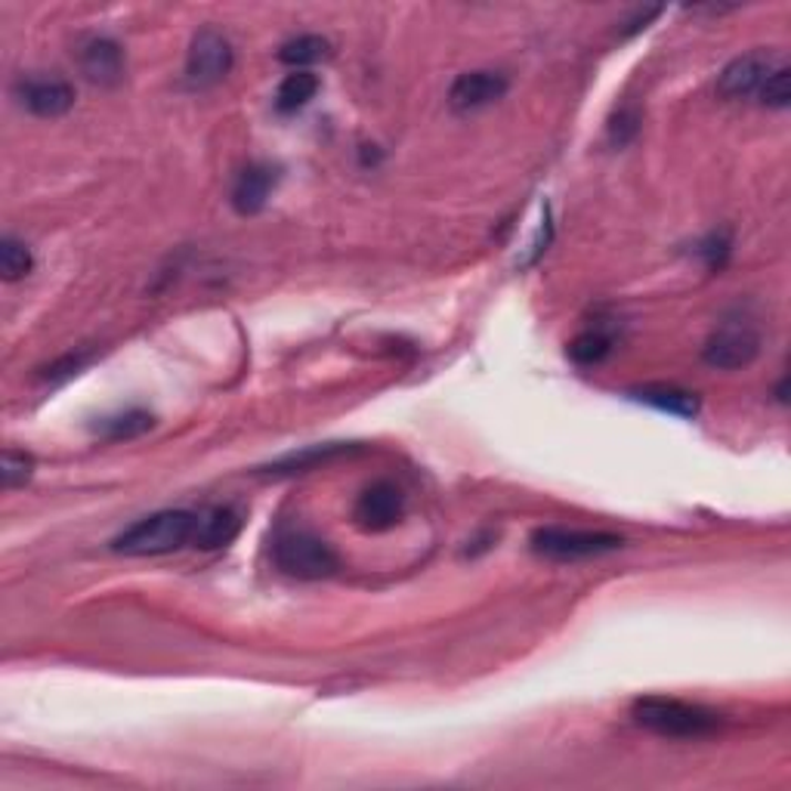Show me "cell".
Wrapping results in <instances>:
<instances>
[{"label":"cell","instance_id":"cell-2","mask_svg":"<svg viewBox=\"0 0 791 791\" xmlns=\"http://www.w3.org/2000/svg\"><path fill=\"white\" fill-rule=\"evenodd\" d=\"M195 517L198 513L192 510H158L152 517L136 520L134 525H127L112 541V551L124 553V556H165V553L179 551V548L192 544Z\"/></svg>","mask_w":791,"mask_h":791},{"label":"cell","instance_id":"cell-27","mask_svg":"<svg viewBox=\"0 0 791 791\" xmlns=\"http://www.w3.org/2000/svg\"><path fill=\"white\" fill-rule=\"evenodd\" d=\"M658 13H662L658 7H653V10H643V13L637 15V19H634V22H631V25L625 29V38H627V34H637L641 29H646V22H653V19H656Z\"/></svg>","mask_w":791,"mask_h":791},{"label":"cell","instance_id":"cell-17","mask_svg":"<svg viewBox=\"0 0 791 791\" xmlns=\"http://www.w3.org/2000/svg\"><path fill=\"white\" fill-rule=\"evenodd\" d=\"M329 56L331 44L322 34H298V38L284 41L282 50H279V60L284 65H291L294 72H306V65H315V62L329 60Z\"/></svg>","mask_w":791,"mask_h":791},{"label":"cell","instance_id":"cell-14","mask_svg":"<svg viewBox=\"0 0 791 791\" xmlns=\"http://www.w3.org/2000/svg\"><path fill=\"white\" fill-rule=\"evenodd\" d=\"M631 396H634L637 403L653 405L658 412H665V415H674V418H696V415H699V396L689 393V389L656 384V387L631 389Z\"/></svg>","mask_w":791,"mask_h":791},{"label":"cell","instance_id":"cell-13","mask_svg":"<svg viewBox=\"0 0 791 791\" xmlns=\"http://www.w3.org/2000/svg\"><path fill=\"white\" fill-rule=\"evenodd\" d=\"M241 532L239 510L232 508H210L195 517L192 548L201 551H220L226 544H232Z\"/></svg>","mask_w":791,"mask_h":791},{"label":"cell","instance_id":"cell-1","mask_svg":"<svg viewBox=\"0 0 791 791\" xmlns=\"http://www.w3.org/2000/svg\"><path fill=\"white\" fill-rule=\"evenodd\" d=\"M631 717L637 727L665 739H708L724 727V715L672 696H643L631 705Z\"/></svg>","mask_w":791,"mask_h":791},{"label":"cell","instance_id":"cell-26","mask_svg":"<svg viewBox=\"0 0 791 791\" xmlns=\"http://www.w3.org/2000/svg\"><path fill=\"white\" fill-rule=\"evenodd\" d=\"M87 353H77V356H69L62 358V362H56V365H50L46 368V377L50 381H60V377H72V374H77V368H84V362H87Z\"/></svg>","mask_w":791,"mask_h":791},{"label":"cell","instance_id":"cell-12","mask_svg":"<svg viewBox=\"0 0 791 791\" xmlns=\"http://www.w3.org/2000/svg\"><path fill=\"white\" fill-rule=\"evenodd\" d=\"M275 183H279V167L248 165L236 177V186H232V208L239 210L241 217L260 214V210L267 208Z\"/></svg>","mask_w":791,"mask_h":791},{"label":"cell","instance_id":"cell-7","mask_svg":"<svg viewBox=\"0 0 791 791\" xmlns=\"http://www.w3.org/2000/svg\"><path fill=\"white\" fill-rule=\"evenodd\" d=\"M782 56L773 53V50H751V53H742L720 72L717 77V93L724 100H758V93L767 84V77L777 72L782 65Z\"/></svg>","mask_w":791,"mask_h":791},{"label":"cell","instance_id":"cell-3","mask_svg":"<svg viewBox=\"0 0 791 791\" xmlns=\"http://www.w3.org/2000/svg\"><path fill=\"white\" fill-rule=\"evenodd\" d=\"M272 560L284 575L300 579V582H319L341 569V560L331 551L329 541L306 532V529L279 532L275 544H272Z\"/></svg>","mask_w":791,"mask_h":791},{"label":"cell","instance_id":"cell-21","mask_svg":"<svg viewBox=\"0 0 791 791\" xmlns=\"http://www.w3.org/2000/svg\"><path fill=\"white\" fill-rule=\"evenodd\" d=\"M553 241V217H551V205L548 201H541V220H538L535 226V236L525 241L523 248V257L517 260V267L520 269H529L535 267L538 260H541V254L548 251V244Z\"/></svg>","mask_w":791,"mask_h":791},{"label":"cell","instance_id":"cell-5","mask_svg":"<svg viewBox=\"0 0 791 791\" xmlns=\"http://www.w3.org/2000/svg\"><path fill=\"white\" fill-rule=\"evenodd\" d=\"M232 44L229 38L220 34L217 29H201L192 38L189 44V53H186V72H183V81L189 90H210L217 87L229 72H232Z\"/></svg>","mask_w":791,"mask_h":791},{"label":"cell","instance_id":"cell-8","mask_svg":"<svg viewBox=\"0 0 791 791\" xmlns=\"http://www.w3.org/2000/svg\"><path fill=\"white\" fill-rule=\"evenodd\" d=\"M75 60L81 75L87 77L90 84H100V87H118L121 81H124V72H127L124 46L115 38H105V34L81 38Z\"/></svg>","mask_w":791,"mask_h":791},{"label":"cell","instance_id":"cell-16","mask_svg":"<svg viewBox=\"0 0 791 791\" xmlns=\"http://www.w3.org/2000/svg\"><path fill=\"white\" fill-rule=\"evenodd\" d=\"M350 451H353V446H346V443L310 446L303 448V451H291V455H284V458H279V461H272L267 470L269 473H303V470H313V467H319V464L334 461V458L350 455Z\"/></svg>","mask_w":791,"mask_h":791},{"label":"cell","instance_id":"cell-22","mask_svg":"<svg viewBox=\"0 0 791 791\" xmlns=\"http://www.w3.org/2000/svg\"><path fill=\"white\" fill-rule=\"evenodd\" d=\"M34 473V458L25 451H15L7 448L3 451V461H0V479H3V489H15V486H25Z\"/></svg>","mask_w":791,"mask_h":791},{"label":"cell","instance_id":"cell-19","mask_svg":"<svg viewBox=\"0 0 791 791\" xmlns=\"http://www.w3.org/2000/svg\"><path fill=\"white\" fill-rule=\"evenodd\" d=\"M152 427V415L143 408H131V412H121L112 418H103L96 424V434L108 439V443H121V439H136Z\"/></svg>","mask_w":791,"mask_h":791},{"label":"cell","instance_id":"cell-9","mask_svg":"<svg viewBox=\"0 0 791 791\" xmlns=\"http://www.w3.org/2000/svg\"><path fill=\"white\" fill-rule=\"evenodd\" d=\"M15 100L38 118H60L75 105V87L60 75H29L15 84Z\"/></svg>","mask_w":791,"mask_h":791},{"label":"cell","instance_id":"cell-6","mask_svg":"<svg viewBox=\"0 0 791 791\" xmlns=\"http://www.w3.org/2000/svg\"><path fill=\"white\" fill-rule=\"evenodd\" d=\"M761 353V334L754 325H748L742 319H730L720 329L711 331V337L705 341L702 358L705 365L720 368V372H739L748 368Z\"/></svg>","mask_w":791,"mask_h":791},{"label":"cell","instance_id":"cell-15","mask_svg":"<svg viewBox=\"0 0 791 791\" xmlns=\"http://www.w3.org/2000/svg\"><path fill=\"white\" fill-rule=\"evenodd\" d=\"M615 350V331L603 329V325H594V329H584L572 344H569V358L582 368H594L600 362L613 356Z\"/></svg>","mask_w":791,"mask_h":791},{"label":"cell","instance_id":"cell-25","mask_svg":"<svg viewBox=\"0 0 791 791\" xmlns=\"http://www.w3.org/2000/svg\"><path fill=\"white\" fill-rule=\"evenodd\" d=\"M637 131H641V115H637V108H631V105L618 108V115L610 121V139H613V146H627V143L637 136Z\"/></svg>","mask_w":791,"mask_h":791},{"label":"cell","instance_id":"cell-23","mask_svg":"<svg viewBox=\"0 0 791 791\" xmlns=\"http://www.w3.org/2000/svg\"><path fill=\"white\" fill-rule=\"evenodd\" d=\"M791 100V69L782 62L773 75L767 77V84L758 93V103L767 105V108H789Z\"/></svg>","mask_w":791,"mask_h":791},{"label":"cell","instance_id":"cell-10","mask_svg":"<svg viewBox=\"0 0 791 791\" xmlns=\"http://www.w3.org/2000/svg\"><path fill=\"white\" fill-rule=\"evenodd\" d=\"M405 498L393 482H374L358 495L353 520L362 532H387L403 520Z\"/></svg>","mask_w":791,"mask_h":791},{"label":"cell","instance_id":"cell-18","mask_svg":"<svg viewBox=\"0 0 791 791\" xmlns=\"http://www.w3.org/2000/svg\"><path fill=\"white\" fill-rule=\"evenodd\" d=\"M315 93H319V77H315L313 72H291V75L279 84L275 108H279L282 115H294L303 105H310Z\"/></svg>","mask_w":791,"mask_h":791},{"label":"cell","instance_id":"cell-20","mask_svg":"<svg viewBox=\"0 0 791 791\" xmlns=\"http://www.w3.org/2000/svg\"><path fill=\"white\" fill-rule=\"evenodd\" d=\"M31 267H34V257H31L25 241L13 239V236H7V239L0 241V275H3V282L25 279Z\"/></svg>","mask_w":791,"mask_h":791},{"label":"cell","instance_id":"cell-24","mask_svg":"<svg viewBox=\"0 0 791 791\" xmlns=\"http://www.w3.org/2000/svg\"><path fill=\"white\" fill-rule=\"evenodd\" d=\"M730 251H732V239L730 232H724V229H720V232H711V236H705V239L696 244V254L702 257L705 267L711 269V272L727 263Z\"/></svg>","mask_w":791,"mask_h":791},{"label":"cell","instance_id":"cell-11","mask_svg":"<svg viewBox=\"0 0 791 791\" xmlns=\"http://www.w3.org/2000/svg\"><path fill=\"white\" fill-rule=\"evenodd\" d=\"M504 93H508V77L501 72H489V69L464 72L448 90V105L461 115H470V112L498 103Z\"/></svg>","mask_w":791,"mask_h":791},{"label":"cell","instance_id":"cell-4","mask_svg":"<svg viewBox=\"0 0 791 791\" xmlns=\"http://www.w3.org/2000/svg\"><path fill=\"white\" fill-rule=\"evenodd\" d=\"M532 551L556 563H579L591 556L618 551L625 541L613 532H591V529H563V525H541L529 538Z\"/></svg>","mask_w":791,"mask_h":791}]
</instances>
